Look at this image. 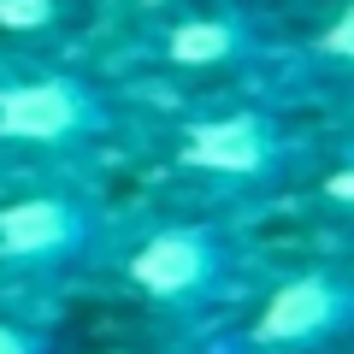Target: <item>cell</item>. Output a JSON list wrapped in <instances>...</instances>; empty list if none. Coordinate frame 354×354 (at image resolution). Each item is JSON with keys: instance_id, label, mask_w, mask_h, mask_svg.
Instances as JSON below:
<instances>
[{"instance_id": "1", "label": "cell", "mask_w": 354, "mask_h": 354, "mask_svg": "<svg viewBox=\"0 0 354 354\" xmlns=\"http://www.w3.org/2000/svg\"><path fill=\"white\" fill-rule=\"evenodd\" d=\"M325 142V130H313L301 106L278 101L272 88L171 101L153 106V124L130 130V148L148 160V201L242 225L290 207Z\"/></svg>"}, {"instance_id": "2", "label": "cell", "mask_w": 354, "mask_h": 354, "mask_svg": "<svg viewBox=\"0 0 354 354\" xmlns=\"http://www.w3.org/2000/svg\"><path fill=\"white\" fill-rule=\"evenodd\" d=\"M266 278V254L254 242V225L189 207H113L95 266L83 290H101L113 301L148 313L153 325L177 330L183 342L225 325L254 283Z\"/></svg>"}, {"instance_id": "3", "label": "cell", "mask_w": 354, "mask_h": 354, "mask_svg": "<svg viewBox=\"0 0 354 354\" xmlns=\"http://www.w3.org/2000/svg\"><path fill=\"white\" fill-rule=\"evenodd\" d=\"M130 113L118 88L53 53H6L0 59V183L65 171H106L130 148Z\"/></svg>"}, {"instance_id": "4", "label": "cell", "mask_w": 354, "mask_h": 354, "mask_svg": "<svg viewBox=\"0 0 354 354\" xmlns=\"http://www.w3.org/2000/svg\"><path fill=\"white\" fill-rule=\"evenodd\" d=\"M113 207L106 171L0 183V313L53 325L65 295L88 283Z\"/></svg>"}, {"instance_id": "5", "label": "cell", "mask_w": 354, "mask_h": 354, "mask_svg": "<svg viewBox=\"0 0 354 354\" xmlns=\"http://www.w3.org/2000/svg\"><path fill=\"white\" fill-rule=\"evenodd\" d=\"M278 41L248 0H171L130 41V83L153 106L272 88Z\"/></svg>"}, {"instance_id": "6", "label": "cell", "mask_w": 354, "mask_h": 354, "mask_svg": "<svg viewBox=\"0 0 354 354\" xmlns=\"http://www.w3.org/2000/svg\"><path fill=\"white\" fill-rule=\"evenodd\" d=\"M354 325V272L337 248L295 266H266L254 295L195 337V354H337Z\"/></svg>"}, {"instance_id": "7", "label": "cell", "mask_w": 354, "mask_h": 354, "mask_svg": "<svg viewBox=\"0 0 354 354\" xmlns=\"http://www.w3.org/2000/svg\"><path fill=\"white\" fill-rule=\"evenodd\" d=\"M71 12V0H0V36L18 53H41L53 36H65Z\"/></svg>"}, {"instance_id": "8", "label": "cell", "mask_w": 354, "mask_h": 354, "mask_svg": "<svg viewBox=\"0 0 354 354\" xmlns=\"http://www.w3.org/2000/svg\"><path fill=\"white\" fill-rule=\"evenodd\" d=\"M0 354H53V325L24 313H0Z\"/></svg>"}, {"instance_id": "9", "label": "cell", "mask_w": 354, "mask_h": 354, "mask_svg": "<svg viewBox=\"0 0 354 354\" xmlns=\"http://www.w3.org/2000/svg\"><path fill=\"white\" fill-rule=\"evenodd\" d=\"M113 354H160V348H113Z\"/></svg>"}]
</instances>
